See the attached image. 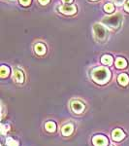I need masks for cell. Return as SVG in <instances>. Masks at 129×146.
I'll list each match as a JSON object with an SVG mask.
<instances>
[{
  "mask_svg": "<svg viewBox=\"0 0 129 146\" xmlns=\"http://www.w3.org/2000/svg\"><path fill=\"white\" fill-rule=\"evenodd\" d=\"M111 73L106 67H98L92 71V78L98 84H105L109 81Z\"/></svg>",
  "mask_w": 129,
  "mask_h": 146,
  "instance_id": "cell-1",
  "label": "cell"
},
{
  "mask_svg": "<svg viewBox=\"0 0 129 146\" xmlns=\"http://www.w3.org/2000/svg\"><path fill=\"white\" fill-rule=\"evenodd\" d=\"M121 20H122V17H121L120 14H116L114 16H109V17H106L103 20V23H105L106 25L113 28H118L121 23Z\"/></svg>",
  "mask_w": 129,
  "mask_h": 146,
  "instance_id": "cell-2",
  "label": "cell"
},
{
  "mask_svg": "<svg viewBox=\"0 0 129 146\" xmlns=\"http://www.w3.org/2000/svg\"><path fill=\"white\" fill-rule=\"evenodd\" d=\"M93 33H94L95 38L100 40V41H104L107 37L106 28L100 23H96V25H93Z\"/></svg>",
  "mask_w": 129,
  "mask_h": 146,
  "instance_id": "cell-3",
  "label": "cell"
},
{
  "mask_svg": "<svg viewBox=\"0 0 129 146\" xmlns=\"http://www.w3.org/2000/svg\"><path fill=\"white\" fill-rule=\"evenodd\" d=\"M59 11L63 14H66V15H73L77 12V8L72 5H64L59 7Z\"/></svg>",
  "mask_w": 129,
  "mask_h": 146,
  "instance_id": "cell-4",
  "label": "cell"
},
{
  "mask_svg": "<svg viewBox=\"0 0 129 146\" xmlns=\"http://www.w3.org/2000/svg\"><path fill=\"white\" fill-rule=\"evenodd\" d=\"M93 143L95 146H107L108 139L103 135H96L93 137Z\"/></svg>",
  "mask_w": 129,
  "mask_h": 146,
  "instance_id": "cell-5",
  "label": "cell"
},
{
  "mask_svg": "<svg viewBox=\"0 0 129 146\" xmlns=\"http://www.w3.org/2000/svg\"><path fill=\"white\" fill-rule=\"evenodd\" d=\"M71 107H72V109H73V111H74V112H76V113H81V112L84 110V105L81 102V101H79V100H74L73 102H72V104H71Z\"/></svg>",
  "mask_w": 129,
  "mask_h": 146,
  "instance_id": "cell-6",
  "label": "cell"
},
{
  "mask_svg": "<svg viewBox=\"0 0 129 146\" xmlns=\"http://www.w3.org/2000/svg\"><path fill=\"white\" fill-rule=\"evenodd\" d=\"M112 136H113V139H114V140L119 141V140H121L124 137V133L121 131L120 129H115V131H113Z\"/></svg>",
  "mask_w": 129,
  "mask_h": 146,
  "instance_id": "cell-7",
  "label": "cell"
},
{
  "mask_svg": "<svg viewBox=\"0 0 129 146\" xmlns=\"http://www.w3.org/2000/svg\"><path fill=\"white\" fill-rule=\"evenodd\" d=\"M14 78L18 83H22L24 81V75L22 74V72L20 70L15 69L14 70Z\"/></svg>",
  "mask_w": 129,
  "mask_h": 146,
  "instance_id": "cell-8",
  "label": "cell"
},
{
  "mask_svg": "<svg viewBox=\"0 0 129 146\" xmlns=\"http://www.w3.org/2000/svg\"><path fill=\"white\" fill-rule=\"evenodd\" d=\"M72 133H73V125L72 124H68L62 128V135H70Z\"/></svg>",
  "mask_w": 129,
  "mask_h": 146,
  "instance_id": "cell-9",
  "label": "cell"
},
{
  "mask_svg": "<svg viewBox=\"0 0 129 146\" xmlns=\"http://www.w3.org/2000/svg\"><path fill=\"white\" fill-rule=\"evenodd\" d=\"M35 52H36V54H38V55H44V54L46 53L45 45L41 43L36 44V46H35Z\"/></svg>",
  "mask_w": 129,
  "mask_h": 146,
  "instance_id": "cell-10",
  "label": "cell"
},
{
  "mask_svg": "<svg viewBox=\"0 0 129 146\" xmlns=\"http://www.w3.org/2000/svg\"><path fill=\"white\" fill-rule=\"evenodd\" d=\"M118 82H119V84H120V85L125 86V85H127L128 82H129V77L126 74H124V73H123V74H120L118 76Z\"/></svg>",
  "mask_w": 129,
  "mask_h": 146,
  "instance_id": "cell-11",
  "label": "cell"
},
{
  "mask_svg": "<svg viewBox=\"0 0 129 146\" xmlns=\"http://www.w3.org/2000/svg\"><path fill=\"white\" fill-rule=\"evenodd\" d=\"M127 65V62H126V60H124L122 58H118L116 60V66L118 67V68H124Z\"/></svg>",
  "mask_w": 129,
  "mask_h": 146,
  "instance_id": "cell-12",
  "label": "cell"
},
{
  "mask_svg": "<svg viewBox=\"0 0 129 146\" xmlns=\"http://www.w3.org/2000/svg\"><path fill=\"white\" fill-rule=\"evenodd\" d=\"M9 72H10L9 67L5 66V65H2V66L0 67V76H1L2 78H5V77L8 76Z\"/></svg>",
  "mask_w": 129,
  "mask_h": 146,
  "instance_id": "cell-13",
  "label": "cell"
},
{
  "mask_svg": "<svg viewBox=\"0 0 129 146\" xmlns=\"http://www.w3.org/2000/svg\"><path fill=\"white\" fill-rule=\"evenodd\" d=\"M101 62L102 63H104V64H106V65H111L113 63V58L109 55H105L102 56Z\"/></svg>",
  "mask_w": 129,
  "mask_h": 146,
  "instance_id": "cell-14",
  "label": "cell"
},
{
  "mask_svg": "<svg viewBox=\"0 0 129 146\" xmlns=\"http://www.w3.org/2000/svg\"><path fill=\"white\" fill-rule=\"evenodd\" d=\"M46 129L48 131H50V133H53V131H55V129H56L55 124L53 123V122H48V123L46 124Z\"/></svg>",
  "mask_w": 129,
  "mask_h": 146,
  "instance_id": "cell-15",
  "label": "cell"
},
{
  "mask_svg": "<svg viewBox=\"0 0 129 146\" xmlns=\"http://www.w3.org/2000/svg\"><path fill=\"white\" fill-rule=\"evenodd\" d=\"M104 10L106 11L107 13H112V12H114V10H115L114 5L111 3H108L104 6Z\"/></svg>",
  "mask_w": 129,
  "mask_h": 146,
  "instance_id": "cell-16",
  "label": "cell"
},
{
  "mask_svg": "<svg viewBox=\"0 0 129 146\" xmlns=\"http://www.w3.org/2000/svg\"><path fill=\"white\" fill-rule=\"evenodd\" d=\"M7 145L8 146H18V142L16 140L12 139V138H8L7 139Z\"/></svg>",
  "mask_w": 129,
  "mask_h": 146,
  "instance_id": "cell-17",
  "label": "cell"
},
{
  "mask_svg": "<svg viewBox=\"0 0 129 146\" xmlns=\"http://www.w3.org/2000/svg\"><path fill=\"white\" fill-rule=\"evenodd\" d=\"M30 2H31V0H20V3L22 4V5H23V6L29 5Z\"/></svg>",
  "mask_w": 129,
  "mask_h": 146,
  "instance_id": "cell-18",
  "label": "cell"
},
{
  "mask_svg": "<svg viewBox=\"0 0 129 146\" xmlns=\"http://www.w3.org/2000/svg\"><path fill=\"white\" fill-rule=\"evenodd\" d=\"M115 1V3L116 4V5H121V4H123L124 3V1H125V0H114Z\"/></svg>",
  "mask_w": 129,
  "mask_h": 146,
  "instance_id": "cell-19",
  "label": "cell"
},
{
  "mask_svg": "<svg viewBox=\"0 0 129 146\" xmlns=\"http://www.w3.org/2000/svg\"><path fill=\"white\" fill-rule=\"evenodd\" d=\"M39 2L42 5H46V4H48L50 2V0H39Z\"/></svg>",
  "mask_w": 129,
  "mask_h": 146,
  "instance_id": "cell-20",
  "label": "cell"
},
{
  "mask_svg": "<svg viewBox=\"0 0 129 146\" xmlns=\"http://www.w3.org/2000/svg\"><path fill=\"white\" fill-rule=\"evenodd\" d=\"M125 10L127 12H129V0L126 2V4H125Z\"/></svg>",
  "mask_w": 129,
  "mask_h": 146,
  "instance_id": "cell-21",
  "label": "cell"
},
{
  "mask_svg": "<svg viewBox=\"0 0 129 146\" xmlns=\"http://www.w3.org/2000/svg\"><path fill=\"white\" fill-rule=\"evenodd\" d=\"M62 1L64 2V3H69V4H70L72 1H73V0H62Z\"/></svg>",
  "mask_w": 129,
  "mask_h": 146,
  "instance_id": "cell-22",
  "label": "cell"
},
{
  "mask_svg": "<svg viewBox=\"0 0 129 146\" xmlns=\"http://www.w3.org/2000/svg\"><path fill=\"white\" fill-rule=\"evenodd\" d=\"M91 1H94V0H91Z\"/></svg>",
  "mask_w": 129,
  "mask_h": 146,
  "instance_id": "cell-23",
  "label": "cell"
}]
</instances>
